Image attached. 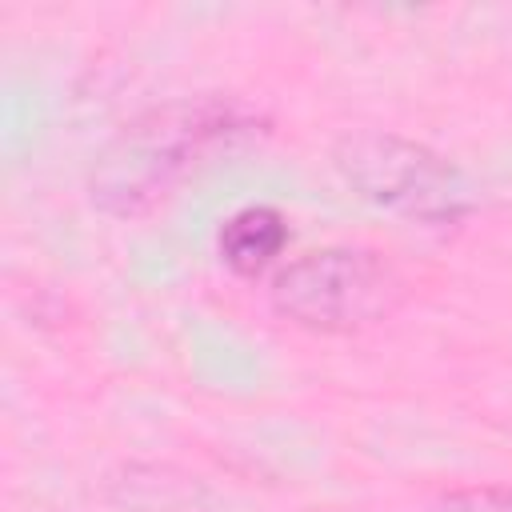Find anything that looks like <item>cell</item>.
Returning a JSON list of instances; mask_svg holds the SVG:
<instances>
[{"instance_id": "obj_1", "label": "cell", "mask_w": 512, "mask_h": 512, "mask_svg": "<svg viewBox=\"0 0 512 512\" xmlns=\"http://www.w3.org/2000/svg\"><path fill=\"white\" fill-rule=\"evenodd\" d=\"M264 132V116L236 96H184L132 116L96 156L88 200L116 220L164 204L196 168Z\"/></svg>"}, {"instance_id": "obj_2", "label": "cell", "mask_w": 512, "mask_h": 512, "mask_svg": "<svg viewBox=\"0 0 512 512\" xmlns=\"http://www.w3.org/2000/svg\"><path fill=\"white\" fill-rule=\"evenodd\" d=\"M408 296L404 272L376 248L328 244L276 268L268 284L272 312L312 336H352L396 316Z\"/></svg>"}, {"instance_id": "obj_3", "label": "cell", "mask_w": 512, "mask_h": 512, "mask_svg": "<svg viewBox=\"0 0 512 512\" xmlns=\"http://www.w3.org/2000/svg\"><path fill=\"white\" fill-rule=\"evenodd\" d=\"M332 168L372 208L424 228H452L476 208L468 176L448 156L388 128H352L336 136Z\"/></svg>"}, {"instance_id": "obj_4", "label": "cell", "mask_w": 512, "mask_h": 512, "mask_svg": "<svg viewBox=\"0 0 512 512\" xmlns=\"http://www.w3.org/2000/svg\"><path fill=\"white\" fill-rule=\"evenodd\" d=\"M288 220L280 208L272 204H244L236 208L220 232H216V256L220 264L240 276V280H256L264 276L288 248Z\"/></svg>"}, {"instance_id": "obj_5", "label": "cell", "mask_w": 512, "mask_h": 512, "mask_svg": "<svg viewBox=\"0 0 512 512\" xmlns=\"http://www.w3.org/2000/svg\"><path fill=\"white\" fill-rule=\"evenodd\" d=\"M424 512H512V484H472L436 496Z\"/></svg>"}]
</instances>
